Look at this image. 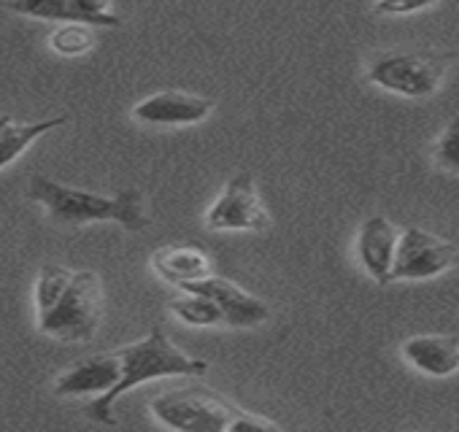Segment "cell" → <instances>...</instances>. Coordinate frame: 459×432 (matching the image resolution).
Returning a JSON list of instances; mask_svg holds the SVG:
<instances>
[{
  "mask_svg": "<svg viewBox=\"0 0 459 432\" xmlns=\"http://www.w3.org/2000/svg\"><path fill=\"white\" fill-rule=\"evenodd\" d=\"M28 197L41 203L52 220L60 225L117 222L130 233H141L149 228V216L143 211V194L133 186L117 194H98V192L68 186L44 173H36L28 181Z\"/></svg>",
  "mask_w": 459,
  "mask_h": 432,
  "instance_id": "obj_1",
  "label": "cell"
},
{
  "mask_svg": "<svg viewBox=\"0 0 459 432\" xmlns=\"http://www.w3.org/2000/svg\"><path fill=\"white\" fill-rule=\"evenodd\" d=\"M122 357V378L114 389H108L106 394H98L90 405H87V416L92 421L100 424H117L114 419V402L130 392L138 384L154 381V378H170V376H205L208 373V362L189 357L186 351H181L168 333L154 324L141 341L117 349Z\"/></svg>",
  "mask_w": 459,
  "mask_h": 432,
  "instance_id": "obj_2",
  "label": "cell"
},
{
  "mask_svg": "<svg viewBox=\"0 0 459 432\" xmlns=\"http://www.w3.org/2000/svg\"><path fill=\"white\" fill-rule=\"evenodd\" d=\"M103 319V281L95 271H74L63 298L39 314V330L65 343H87Z\"/></svg>",
  "mask_w": 459,
  "mask_h": 432,
  "instance_id": "obj_3",
  "label": "cell"
},
{
  "mask_svg": "<svg viewBox=\"0 0 459 432\" xmlns=\"http://www.w3.org/2000/svg\"><path fill=\"white\" fill-rule=\"evenodd\" d=\"M149 408L160 424L181 432H233L236 419L244 413V408L197 386L162 392Z\"/></svg>",
  "mask_w": 459,
  "mask_h": 432,
  "instance_id": "obj_4",
  "label": "cell"
},
{
  "mask_svg": "<svg viewBox=\"0 0 459 432\" xmlns=\"http://www.w3.org/2000/svg\"><path fill=\"white\" fill-rule=\"evenodd\" d=\"M451 55L419 49V52H384L368 68V82L403 98H429L440 90Z\"/></svg>",
  "mask_w": 459,
  "mask_h": 432,
  "instance_id": "obj_5",
  "label": "cell"
},
{
  "mask_svg": "<svg viewBox=\"0 0 459 432\" xmlns=\"http://www.w3.org/2000/svg\"><path fill=\"white\" fill-rule=\"evenodd\" d=\"M205 228L211 233H263L271 228V213L249 170L227 178L221 194L205 211Z\"/></svg>",
  "mask_w": 459,
  "mask_h": 432,
  "instance_id": "obj_6",
  "label": "cell"
},
{
  "mask_svg": "<svg viewBox=\"0 0 459 432\" xmlns=\"http://www.w3.org/2000/svg\"><path fill=\"white\" fill-rule=\"evenodd\" d=\"M456 257H459V249L451 241L411 225L400 233L389 281L435 279V276L451 271L456 265Z\"/></svg>",
  "mask_w": 459,
  "mask_h": 432,
  "instance_id": "obj_7",
  "label": "cell"
},
{
  "mask_svg": "<svg viewBox=\"0 0 459 432\" xmlns=\"http://www.w3.org/2000/svg\"><path fill=\"white\" fill-rule=\"evenodd\" d=\"M211 111H213V103L208 98H200L184 90H165L135 103L133 119L141 125H154V127H189V125L205 122Z\"/></svg>",
  "mask_w": 459,
  "mask_h": 432,
  "instance_id": "obj_8",
  "label": "cell"
},
{
  "mask_svg": "<svg viewBox=\"0 0 459 432\" xmlns=\"http://www.w3.org/2000/svg\"><path fill=\"white\" fill-rule=\"evenodd\" d=\"M9 9L22 17L47 22H82L98 28H122L114 0H12Z\"/></svg>",
  "mask_w": 459,
  "mask_h": 432,
  "instance_id": "obj_9",
  "label": "cell"
},
{
  "mask_svg": "<svg viewBox=\"0 0 459 432\" xmlns=\"http://www.w3.org/2000/svg\"><path fill=\"white\" fill-rule=\"evenodd\" d=\"M184 289H195V292L208 295L221 308L227 327H257V324L268 322V316H271V308L265 306L263 298L241 289L238 284H233L230 279H221V276H208V279L195 281Z\"/></svg>",
  "mask_w": 459,
  "mask_h": 432,
  "instance_id": "obj_10",
  "label": "cell"
},
{
  "mask_svg": "<svg viewBox=\"0 0 459 432\" xmlns=\"http://www.w3.org/2000/svg\"><path fill=\"white\" fill-rule=\"evenodd\" d=\"M122 378V357L119 351H103L74 362L55 381L57 397H79V394H106Z\"/></svg>",
  "mask_w": 459,
  "mask_h": 432,
  "instance_id": "obj_11",
  "label": "cell"
},
{
  "mask_svg": "<svg viewBox=\"0 0 459 432\" xmlns=\"http://www.w3.org/2000/svg\"><path fill=\"white\" fill-rule=\"evenodd\" d=\"M400 230L386 216H370L357 233V260L376 284H389V273L397 255Z\"/></svg>",
  "mask_w": 459,
  "mask_h": 432,
  "instance_id": "obj_12",
  "label": "cell"
},
{
  "mask_svg": "<svg viewBox=\"0 0 459 432\" xmlns=\"http://www.w3.org/2000/svg\"><path fill=\"white\" fill-rule=\"evenodd\" d=\"M403 359L429 378H448L459 370V338L456 335H411L400 346Z\"/></svg>",
  "mask_w": 459,
  "mask_h": 432,
  "instance_id": "obj_13",
  "label": "cell"
},
{
  "mask_svg": "<svg viewBox=\"0 0 459 432\" xmlns=\"http://www.w3.org/2000/svg\"><path fill=\"white\" fill-rule=\"evenodd\" d=\"M152 271L162 281L184 289V287H189L195 281H203V279L213 276V260L203 246L168 244V246H160L152 255Z\"/></svg>",
  "mask_w": 459,
  "mask_h": 432,
  "instance_id": "obj_14",
  "label": "cell"
},
{
  "mask_svg": "<svg viewBox=\"0 0 459 432\" xmlns=\"http://www.w3.org/2000/svg\"><path fill=\"white\" fill-rule=\"evenodd\" d=\"M68 122V117H52L41 122H20L9 114H0V168L14 162L36 138L49 130H57Z\"/></svg>",
  "mask_w": 459,
  "mask_h": 432,
  "instance_id": "obj_15",
  "label": "cell"
},
{
  "mask_svg": "<svg viewBox=\"0 0 459 432\" xmlns=\"http://www.w3.org/2000/svg\"><path fill=\"white\" fill-rule=\"evenodd\" d=\"M168 308L176 319H181L184 324H195V327H211V324L224 322L221 308L208 295L195 292V289H181V295L173 298Z\"/></svg>",
  "mask_w": 459,
  "mask_h": 432,
  "instance_id": "obj_16",
  "label": "cell"
},
{
  "mask_svg": "<svg viewBox=\"0 0 459 432\" xmlns=\"http://www.w3.org/2000/svg\"><path fill=\"white\" fill-rule=\"evenodd\" d=\"M92 47H95V36L90 25H82V22H65L49 33V49L63 57H79L90 52Z\"/></svg>",
  "mask_w": 459,
  "mask_h": 432,
  "instance_id": "obj_17",
  "label": "cell"
},
{
  "mask_svg": "<svg viewBox=\"0 0 459 432\" xmlns=\"http://www.w3.org/2000/svg\"><path fill=\"white\" fill-rule=\"evenodd\" d=\"M71 279H74V271H68L65 265L47 263L41 268V276L36 281V308H39V314L49 311L63 298V292L68 289Z\"/></svg>",
  "mask_w": 459,
  "mask_h": 432,
  "instance_id": "obj_18",
  "label": "cell"
},
{
  "mask_svg": "<svg viewBox=\"0 0 459 432\" xmlns=\"http://www.w3.org/2000/svg\"><path fill=\"white\" fill-rule=\"evenodd\" d=\"M435 162L446 173H459V117H454L435 143Z\"/></svg>",
  "mask_w": 459,
  "mask_h": 432,
  "instance_id": "obj_19",
  "label": "cell"
},
{
  "mask_svg": "<svg viewBox=\"0 0 459 432\" xmlns=\"http://www.w3.org/2000/svg\"><path fill=\"white\" fill-rule=\"evenodd\" d=\"M440 0H378L373 6L376 14H384V17H408V14H419L424 9H432L437 6Z\"/></svg>",
  "mask_w": 459,
  "mask_h": 432,
  "instance_id": "obj_20",
  "label": "cell"
}]
</instances>
